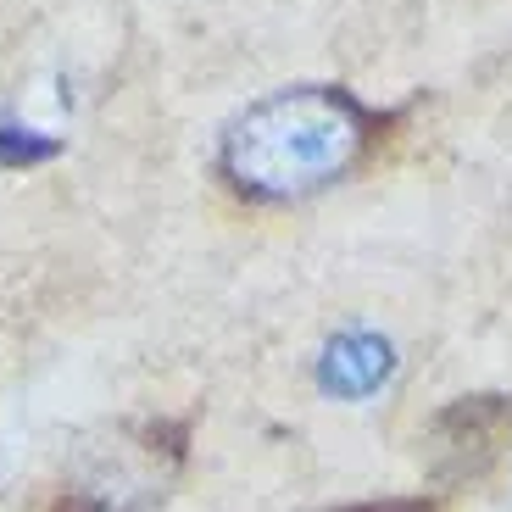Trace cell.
<instances>
[{
  "mask_svg": "<svg viewBox=\"0 0 512 512\" xmlns=\"http://www.w3.org/2000/svg\"><path fill=\"white\" fill-rule=\"evenodd\" d=\"M384 117L346 84H295L229 117L218 179L251 206H295L351 179L379 145Z\"/></svg>",
  "mask_w": 512,
  "mask_h": 512,
  "instance_id": "cell-1",
  "label": "cell"
},
{
  "mask_svg": "<svg viewBox=\"0 0 512 512\" xmlns=\"http://www.w3.org/2000/svg\"><path fill=\"white\" fill-rule=\"evenodd\" d=\"M184 474V429L167 418L117 423L112 435L84 446L56 512H151Z\"/></svg>",
  "mask_w": 512,
  "mask_h": 512,
  "instance_id": "cell-2",
  "label": "cell"
},
{
  "mask_svg": "<svg viewBox=\"0 0 512 512\" xmlns=\"http://www.w3.org/2000/svg\"><path fill=\"white\" fill-rule=\"evenodd\" d=\"M512 440V401L507 396H474L457 401L435 418L429 429V451H435L440 479H479L490 462L501 457V446Z\"/></svg>",
  "mask_w": 512,
  "mask_h": 512,
  "instance_id": "cell-3",
  "label": "cell"
},
{
  "mask_svg": "<svg viewBox=\"0 0 512 512\" xmlns=\"http://www.w3.org/2000/svg\"><path fill=\"white\" fill-rule=\"evenodd\" d=\"M390 373H396V351H390V340L373 334V329L334 334L318 357V384L340 401H368L373 390L390 384Z\"/></svg>",
  "mask_w": 512,
  "mask_h": 512,
  "instance_id": "cell-4",
  "label": "cell"
},
{
  "mask_svg": "<svg viewBox=\"0 0 512 512\" xmlns=\"http://www.w3.org/2000/svg\"><path fill=\"white\" fill-rule=\"evenodd\" d=\"M62 151V140H39V128L17 123L12 112H0V162L6 167H34V162H51Z\"/></svg>",
  "mask_w": 512,
  "mask_h": 512,
  "instance_id": "cell-5",
  "label": "cell"
},
{
  "mask_svg": "<svg viewBox=\"0 0 512 512\" xmlns=\"http://www.w3.org/2000/svg\"><path fill=\"white\" fill-rule=\"evenodd\" d=\"M351 512H401V507H351Z\"/></svg>",
  "mask_w": 512,
  "mask_h": 512,
  "instance_id": "cell-6",
  "label": "cell"
}]
</instances>
